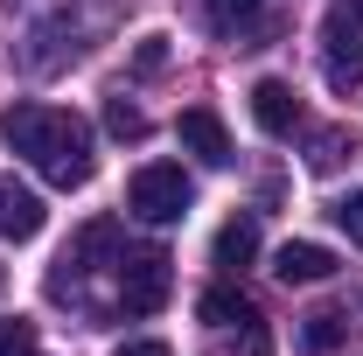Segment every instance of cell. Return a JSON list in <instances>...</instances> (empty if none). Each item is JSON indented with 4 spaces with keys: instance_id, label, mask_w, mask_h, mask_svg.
I'll use <instances>...</instances> for the list:
<instances>
[{
    "instance_id": "52a82bcc",
    "label": "cell",
    "mask_w": 363,
    "mask_h": 356,
    "mask_svg": "<svg viewBox=\"0 0 363 356\" xmlns=\"http://www.w3.org/2000/svg\"><path fill=\"white\" fill-rule=\"evenodd\" d=\"M43 223H49V210H43V196H35V189H14V182H0V238H7V245H28V238H43Z\"/></svg>"
},
{
    "instance_id": "7a4b0ae2",
    "label": "cell",
    "mask_w": 363,
    "mask_h": 356,
    "mask_svg": "<svg viewBox=\"0 0 363 356\" xmlns=\"http://www.w3.org/2000/svg\"><path fill=\"white\" fill-rule=\"evenodd\" d=\"M189 203H196V189H189V175H182L175 161H147V168H133V182H126V210H133L140 223H182Z\"/></svg>"
},
{
    "instance_id": "5bb4252c",
    "label": "cell",
    "mask_w": 363,
    "mask_h": 356,
    "mask_svg": "<svg viewBox=\"0 0 363 356\" xmlns=\"http://www.w3.org/2000/svg\"><path fill=\"white\" fill-rule=\"evenodd\" d=\"M210 21H217L224 35H238L245 21H259V0H210Z\"/></svg>"
},
{
    "instance_id": "2e32d148",
    "label": "cell",
    "mask_w": 363,
    "mask_h": 356,
    "mask_svg": "<svg viewBox=\"0 0 363 356\" xmlns=\"http://www.w3.org/2000/svg\"><path fill=\"white\" fill-rule=\"evenodd\" d=\"M133 70L140 77H161V70H168V35H147V43L133 49Z\"/></svg>"
},
{
    "instance_id": "30bf717a",
    "label": "cell",
    "mask_w": 363,
    "mask_h": 356,
    "mask_svg": "<svg viewBox=\"0 0 363 356\" xmlns=\"http://www.w3.org/2000/svg\"><path fill=\"white\" fill-rule=\"evenodd\" d=\"M203 321H210V328H259V308H252L245 294H230V287H210V294H203Z\"/></svg>"
},
{
    "instance_id": "8992f818",
    "label": "cell",
    "mask_w": 363,
    "mask_h": 356,
    "mask_svg": "<svg viewBox=\"0 0 363 356\" xmlns=\"http://www.w3.org/2000/svg\"><path fill=\"white\" fill-rule=\"evenodd\" d=\"M272 272H279L286 287H321V279L335 272V252L315 245V238H286V245L272 252Z\"/></svg>"
},
{
    "instance_id": "ba28073f",
    "label": "cell",
    "mask_w": 363,
    "mask_h": 356,
    "mask_svg": "<svg viewBox=\"0 0 363 356\" xmlns=\"http://www.w3.org/2000/svg\"><path fill=\"white\" fill-rule=\"evenodd\" d=\"M252 119H259L272 140H286L294 126H301V98H294V84H279V77H259V84H252Z\"/></svg>"
},
{
    "instance_id": "7c38bea8",
    "label": "cell",
    "mask_w": 363,
    "mask_h": 356,
    "mask_svg": "<svg viewBox=\"0 0 363 356\" xmlns=\"http://www.w3.org/2000/svg\"><path fill=\"white\" fill-rule=\"evenodd\" d=\"M342 335H350V314H335V308H321V314H308V328H301V343H308V350H335V343H342Z\"/></svg>"
},
{
    "instance_id": "8fae6325",
    "label": "cell",
    "mask_w": 363,
    "mask_h": 356,
    "mask_svg": "<svg viewBox=\"0 0 363 356\" xmlns=\"http://www.w3.org/2000/svg\"><path fill=\"white\" fill-rule=\"evenodd\" d=\"M357 154H363V140L350 133V126H328V133H315L308 168H315V175H335V168H342V161H357Z\"/></svg>"
},
{
    "instance_id": "9c48e42d",
    "label": "cell",
    "mask_w": 363,
    "mask_h": 356,
    "mask_svg": "<svg viewBox=\"0 0 363 356\" xmlns=\"http://www.w3.org/2000/svg\"><path fill=\"white\" fill-rule=\"evenodd\" d=\"M210 259L224 272H245L252 259H259V217H230L224 230H217V245H210Z\"/></svg>"
},
{
    "instance_id": "5b68a950",
    "label": "cell",
    "mask_w": 363,
    "mask_h": 356,
    "mask_svg": "<svg viewBox=\"0 0 363 356\" xmlns=\"http://www.w3.org/2000/svg\"><path fill=\"white\" fill-rule=\"evenodd\" d=\"M175 133H182V147H189L203 168H230V133H224V119H217L210 105H189L175 119Z\"/></svg>"
},
{
    "instance_id": "277c9868",
    "label": "cell",
    "mask_w": 363,
    "mask_h": 356,
    "mask_svg": "<svg viewBox=\"0 0 363 356\" xmlns=\"http://www.w3.org/2000/svg\"><path fill=\"white\" fill-rule=\"evenodd\" d=\"M168 287H175V259L168 252H126L119 259V308L126 314H154L161 301H168Z\"/></svg>"
},
{
    "instance_id": "4fadbf2b",
    "label": "cell",
    "mask_w": 363,
    "mask_h": 356,
    "mask_svg": "<svg viewBox=\"0 0 363 356\" xmlns=\"http://www.w3.org/2000/svg\"><path fill=\"white\" fill-rule=\"evenodd\" d=\"M105 126H112L119 140H140V133H147V112H140L126 91H112V98H105Z\"/></svg>"
},
{
    "instance_id": "3957f363",
    "label": "cell",
    "mask_w": 363,
    "mask_h": 356,
    "mask_svg": "<svg viewBox=\"0 0 363 356\" xmlns=\"http://www.w3.org/2000/svg\"><path fill=\"white\" fill-rule=\"evenodd\" d=\"M321 63H328V84L350 91L363 84V0H335L328 21H321Z\"/></svg>"
},
{
    "instance_id": "6da1fadb",
    "label": "cell",
    "mask_w": 363,
    "mask_h": 356,
    "mask_svg": "<svg viewBox=\"0 0 363 356\" xmlns=\"http://www.w3.org/2000/svg\"><path fill=\"white\" fill-rule=\"evenodd\" d=\"M0 140L49 182V189H84L98 154H91V126L63 105H7L0 112Z\"/></svg>"
},
{
    "instance_id": "ac0fdd59",
    "label": "cell",
    "mask_w": 363,
    "mask_h": 356,
    "mask_svg": "<svg viewBox=\"0 0 363 356\" xmlns=\"http://www.w3.org/2000/svg\"><path fill=\"white\" fill-rule=\"evenodd\" d=\"M119 356H175V350H168L161 335H140V343H126V350H119Z\"/></svg>"
},
{
    "instance_id": "e0dca14e",
    "label": "cell",
    "mask_w": 363,
    "mask_h": 356,
    "mask_svg": "<svg viewBox=\"0 0 363 356\" xmlns=\"http://www.w3.org/2000/svg\"><path fill=\"white\" fill-rule=\"evenodd\" d=\"M335 223L350 230V245H363V189L350 196V203H342V210H335Z\"/></svg>"
},
{
    "instance_id": "9a60e30c",
    "label": "cell",
    "mask_w": 363,
    "mask_h": 356,
    "mask_svg": "<svg viewBox=\"0 0 363 356\" xmlns=\"http://www.w3.org/2000/svg\"><path fill=\"white\" fill-rule=\"evenodd\" d=\"M0 356H35V321L7 314V321H0Z\"/></svg>"
}]
</instances>
